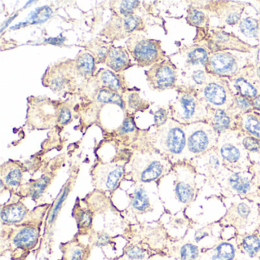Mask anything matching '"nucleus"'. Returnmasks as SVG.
Segmentation results:
<instances>
[{
  "label": "nucleus",
  "instance_id": "nucleus-1",
  "mask_svg": "<svg viewBox=\"0 0 260 260\" xmlns=\"http://www.w3.org/2000/svg\"><path fill=\"white\" fill-rule=\"evenodd\" d=\"M154 129L153 132H140L139 138L132 147H147L156 150L171 162L186 156L185 125L170 118L165 125Z\"/></svg>",
  "mask_w": 260,
  "mask_h": 260
},
{
  "label": "nucleus",
  "instance_id": "nucleus-2",
  "mask_svg": "<svg viewBox=\"0 0 260 260\" xmlns=\"http://www.w3.org/2000/svg\"><path fill=\"white\" fill-rule=\"evenodd\" d=\"M42 223L25 222L21 224L2 225L1 255L9 252L12 260H25L39 244Z\"/></svg>",
  "mask_w": 260,
  "mask_h": 260
},
{
  "label": "nucleus",
  "instance_id": "nucleus-3",
  "mask_svg": "<svg viewBox=\"0 0 260 260\" xmlns=\"http://www.w3.org/2000/svg\"><path fill=\"white\" fill-rule=\"evenodd\" d=\"M134 152L128 162V176L136 184L156 182L169 173L172 164L168 158L147 147L133 148Z\"/></svg>",
  "mask_w": 260,
  "mask_h": 260
},
{
  "label": "nucleus",
  "instance_id": "nucleus-4",
  "mask_svg": "<svg viewBox=\"0 0 260 260\" xmlns=\"http://www.w3.org/2000/svg\"><path fill=\"white\" fill-rule=\"evenodd\" d=\"M172 119L183 125L206 122L208 107L199 96L197 90L188 87L180 88L175 101L169 105Z\"/></svg>",
  "mask_w": 260,
  "mask_h": 260
},
{
  "label": "nucleus",
  "instance_id": "nucleus-5",
  "mask_svg": "<svg viewBox=\"0 0 260 260\" xmlns=\"http://www.w3.org/2000/svg\"><path fill=\"white\" fill-rule=\"evenodd\" d=\"M72 59L60 60L48 67L42 77V84L60 95L76 93L82 89Z\"/></svg>",
  "mask_w": 260,
  "mask_h": 260
},
{
  "label": "nucleus",
  "instance_id": "nucleus-6",
  "mask_svg": "<svg viewBox=\"0 0 260 260\" xmlns=\"http://www.w3.org/2000/svg\"><path fill=\"white\" fill-rule=\"evenodd\" d=\"M126 48L139 68H151L166 60L160 41L148 39L139 33L133 35L125 42Z\"/></svg>",
  "mask_w": 260,
  "mask_h": 260
},
{
  "label": "nucleus",
  "instance_id": "nucleus-7",
  "mask_svg": "<svg viewBox=\"0 0 260 260\" xmlns=\"http://www.w3.org/2000/svg\"><path fill=\"white\" fill-rule=\"evenodd\" d=\"M90 175L95 189L112 194L125 179L126 164L98 161L91 168Z\"/></svg>",
  "mask_w": 260,
  "mask_h": 260
},
{
  "label": "nucleus",
  "instance_id": "nucleus-8",
  "mask_svg": "<svg viewBox=\"0 0 260 260\" xmlns=\"http://www.w3.org/2000/svg\"><path fill=\"white\" fill-rule=\"evenodd\" d=\"M62 102L48 97H30L28 103V124L37 129H47L57 124Z\"/></svg>",
  "mask_w": 260,
  "mask_h": 260
},
{
  "label": "nucleus",
  "instance_id": "nucleus-9",
  "mask_svg": "<svg viewBox=\"0 0 260 260\" xmlns=\"http://www.w3.org/2000/svg\"><path fill=\"white\" fill-rule=\"evenodd\" d=\"M216 148L224 167L234 171H242L247 166V150L243 147L235 130L221 134Z\"/></svg>",
  "mask_w": 260,
  "mask_h": 260
},
{
  "label": "nucleus",
  "instance_id": "nucleus-10",
  "mask_svg": "<svg viewBox=\"0 0 260 260\" xmlns=\"http://www.w3.org/2000/svg\"><path fill=\"white\" fill-rule=\"evenodd\" d=\"M187 155L199 157L216 148L220 135L208 122H198L185 125Z\"/></svg>",
  "mask_w": 260,
  "mask_h": 260
},
{
  "label": "nucleus",
  "instance_id": "nucleus-11",
  "mask_svg": "<svg viewBox=\"0 0 260 260\" xmlns=\"http://www.w3.org/2000/svg\"><path fill=\"white\" fill-rule=\"evenodd\" d=\"M146 31L144 19L137 15L128 17L112 16L100 32V37L113 44Z\"/></svg>",
  "mask_w": 260,
  "mask_h": 260
},
{
  "label": "nucleus",
  "instance_id": "nucleus-12",
  "mask_svg": "<svg viewBox=\"0 0 260 260\" xmlns=\"http://www.w3.org/2000/svg\"><path fill=\"white\" fill-rule=\"evenodd\" d=\"M199 96L211 109L228 110L232 106L234 95L229 83L222 78L211 75L208 83L197 90Z\"/></svg>",
  "mask_w": 260,
  "mask_h": 260
},
{
  "label": "nucleus",
  "instance_id": "nucleus-13",
  "mask_svg": "<svg viewBox=\"0 0 260 260\" xmlns=\"http://www.w3.org/2000/svg\"><path fill=\"white\" fill-rule=\"evenodd\" d=\"M146 80L150 89L155 91L167 90L176 87L178 70L170 59L152 66L145 72Z\"/></svg>",
  "mask_w": 260,
  "mask_h": 260
},
{
  "label": "nucleus",
  "instance_id": "nucleus-14",
  "mask_svg": "<svg viewBox=\"0 0 260 260\" xmlns=\"http://www.w3.org/2000/svg\"><path fill=\"white\" fill-rule=\"evenodd\" d=\"M239 70L238 59L231 53L225 51L211 53L205 66L208 74L222 78L234 77L238 74Z\"/></svg>",
  "mask_w": 260,
  "mask_h": 260
},
{
  "label": "nucleus",
  "instance_id": "nucleus-15",
  "mask_svg": "<svg viewBox=\"0 0 260 260\" xmlns=\"http://www.w3.org/2000/svg\"><path fill=\"white\" fill-rule=\"evenodd\" d=\"M26 167L22 162L9 160L0 167L1 190L5 188L11 194H18L21 187L23 185L24 175Z\"/></svg>",
  "mask_w": 260,
  "mask_h": 260
},
{
  "label": "nucleus",
  "instance_id": "nucleus-16",
  "mask_svg": "<svg viewBox=\"0 0 260 260\" xmlns=\"http://www.w3.org/2000/svg\"><path fill=\"white\" fill-rule=\"evenodd\" d=\"M22 198L13 194L10 200L1 205V223L2 225L21 224L27 221L30 212L25 204L22 202Z\"/></svg>",
  "mask_w": 260,
  "mask_h": 260
},
{
  "label": "nucleus",
  "instance_id": "nucleus-17",
  "mask_svg": "<svg viewBox=\"0 0 260 260\" xmlns=\"http://www.w3.org/2000/svg\"><path fill=\"white\" fill-rule=\"evenodd\" d=\"M230 81L241 96L253 100L260 93V80L252 68L240 70Z\"/></svg>",
  "mask_w": 260,
  "mask_h": 260
},
{
  "label": "nucleus",
  "instance_id": "nucleus-18",
  "mask_svg": "<svg viewBox=\"0 0 260 260\" xmlns=\"http://www.w3.org/2000/svg\"><path fill=\"white\" fill-rule=\"evenodd\" d=\"M93 83L96 90L101 89H109L122 95L130 89L123 74H116L111 70L101 69L97 71L89 83Z\"/></svg>",
  "mask_w": 260,
  "mask_h": 260
},
{
  "label": "nucleus",
  "instance_id": "nucleus-19",
  "mask_svg": "<svg viewBox=\"0 0 260 260\" xmlns=\"http://www.w3.org/2000/svg\"><path fill=\"white\" fill-rule=\"evenodd\" d=\"M75 219L78 232L77 237L89 236L93 230V220L95 214L80 199H77L72 211Z\"/></svg>",
  "mask_w": 260,
  "mask_h": 260
},
{
  "label": "nucleus",
  "instance_id": "nucleus-20",
  "mask_svg": "<svg viewBox=\"0 0 260 260\" xmlns=\"http://www.w3.org/2000/svg\"><path fill=\"white\" fill-rule=\"evenodd\" d=\"M74 69L77 77L83 85L88 84L91 79L96 74V63L90 53L82 50L74 59Z\"/></svg>",
  "mask_w": 260,
  "mask_h": 260
},
{
  "label": "nucleus",
  "instance_id": "nucleus-21",
  "mask_svg": "<svg viewBox=\"0 0 260 260\" xmlns=\"http://www.w3.org/2000/svg\"><path fill=\"white\" fill-rule=\"evenodd\" d=\"M54 173H48L42 175V177L36 180H30L27 183L23 184L19 190L17 196L24 199V198H31L36 202L42 199L47 189L52 183L54 179Z\"/></svg>",
  "mask_w": 260,
  "mask_h": 260
},
{
  "label": "nucleus",
  "instance_id": "nucleus-22",
  "mask_svg": "<svg viewBox=\"0 0 260 260\" xmlns=\"http://www.w3.org/2000/svg\"><path fill=\"white\" fill-rule=\"evenodd\" d=\"M105 64L116 74H123L134 66L132 56L127 48L114 45L109 51Z\"/></svg>",
  "mask_w": 260,
  "mask_h": 260
},
{
  "label": "nucleus",
  "instance_id": "nucleus-23",
  "mask_svg": "<svg viewBox=\"0 0 260 260\" xmlns=\"http://www.w3.org/2000/svg\"><path fill=\"white\" fill-rule=\"evenodd\" d=\"M60 249L63 260H89L92 246L81 243L75 235L70 241L60 243Z\"/></svg>",
  "mask_w": 260,
  "mask_h": 260
},
{
  "label": "nucleus",
  "instance_id": "nucleus-24",
  "mask_svg": "<svg viewBox=\"0 0 260 260\" xmlns=\"http://www.w3.org/2000/svg\"><path fill=\"white\" fill-rule=\"evenodd\" d=\"M141 131L137 127L135 115L124 113V121L119 127L114 131L112 137L123 145L133 146L139 138Z\"/></svg>",
  "mask_w": 260,
  "mask_h": 260
},
{
  "label": "nucleus",
  "instance_id": "nucleus-25",
  "mask_svg": "<svg viewBox=\"0 0 260 260\" xmlns=\"http://www.w3.org/2000/svg\"><path fill=\"white\" fill-rule=\"evenodd\" d=\"M219 135L235 130L236 119L228 110L208 108L207 121Z\"/></svg>",
  "mask_w": 260,
  "mask_h": 260
},
{
  "label": "nucleus",
  "instance_id": "nucleus-26",
  "mask_svg": "<svg viewBox=\"0 0 260 260\" xmlns=\"http://www.w3.org/2000/svg\"><path fill=\"white\" fill-rule=\"evenodd\" d=\"M156 254L145 243L138 240H127L122 254L112 260H149L150 257Z\"/></svg>",
  "mask_w": 260,
  "mask_h": 260
},
{
  "label": "nucleus",
  "instance_id": "nucleus-27",
  "mask_svg": "<svg viewBox=\"0 0 260 260\" xmlns=\"http://www.w3.org/2000/svg\"><path fill=\"white\" fill-rule=\"evenodd\" d=\"M129 209L135 214L141 215L152 211L151 201L144 184H138L132 194H129Z\"/></svg>",
  "mask_w": 260,
  "mask_h": 260
},
{
  "label": "nucleus",
  "instance_id": "nucleus-28",
  "mask_svg": "<svg viewBox=\"0 0 260 260\" xmlns=\"http://www.w3.org/2000/svg\"><path fill=\"white\" fill-rule=\"evenodd\" d=\"M124 102V113L135 115L138 112H144L148 110L150 103L144 100L140 95V91L130 89L122 95Z\"/></svg>",
  "mask_w": 260,
  "mask_h": 260
},
{
  "label": "nucleus",
  "instance_id": "nucleus-29",
  "mask_svg": "<svg viewBox=\"0 0 260 260\" xmlns=\"http://www.w3.org/2000/svg\"><path fill=\"white\" fill-rule=\"evenodd\" d=\"M235 127H240L242 131L260 140V113L253 110L236 117Z\"/></svg>",
  "mask_w": 260,
  "mask_h": 260
},
{
  "label": "nucleus",
  "instance_id": "nucleus-30",
  "mask_svg": "<svg viewBox=\"0 0 260 260\" xmlns=\"http://www.w3.org/2000/svg\"><path fill=\"white\" fill-rule=\"evenodd\" d=\"M199 169L202 173L209 176H215L221 171L223 161L219 156L217 148L210 150L208 153L197 157Z\"/></svg>",
  "mask_w": 260,
  "mask_h": 260
},
{
  "label": "nucleus",
  "instance_id": "nucleus-31",
  "mask_svg": "<svg viewBox=\"0 0 260 260\" xmlns=\"http://www.w3.org/2000/svg\"><path fill=\"white\" fill-rule=\"evenodd\" d=\"M211 43L214 47L217 52L222 50L232 49L239 51H248L247 45L242 42L240 39L231 35L228 34L224 31H216L212 34Z\"/></svg>",
  "mask_w": 260,
  "mask_h": 260
},
{
  "label": "nucleus",
  "instance_id": "nucleus-32",
  "mask_svg": "<svg viewBox=\"0 0 260 260\" xmlns=\"http://www.w3.org/2000/svg\"><path fill=\"white\" fill-rule=\"evenodd\" d=\"M253 208L249 204L245 202L234 204L228 210L225 219H230L235 222L237 225L248 224L249 221L255 218Z\"/></svg>",
  "mask_w": 260,
  "mask_h": 260
},
{
  "label": "nucleus",
  "instance_id": "nucleus-33",
  "mask_svg": "<svg viewBox=\"0 0 260 260\" xmlns=\"http://www.w3.org/2000/svg\"><path fill=\"white\" fill-rule=\"evenodd\" d=\"M113 44L101 37H97L84 45V50L92 54L96 64H105L109 51Z\"/></svg>",
  "mask_w": 260,
  "mask_h": 260
},
{
  "label": "nucleus",
  "instance_id": "nucleus-34",
  "mask_svg": "<svg viewBox=\"0 0 260 260\" xmlns=\"http://www.w3.org/2000/svg\"><path fill=\"white\" fill-rule=\"evenodd\" d=\"M228 185L232 191L240 196L249 194L252 189V179L247 173L234 171L228 179Z\"/></svg>",
  "mask_w": 260,
  "mask_h": 260
},
{
  "label": "nucleus",
  "instance_id": "nucleus-35",
  "mask_svg": "<svg viewBox=\"0 0 260 260\" xmlns=\"http://www.w3.org/2000/svg\"><path fill=\"white\" fill-rule=\"evenodd\" d=\"M211 54L203 47H191L185 54V65L187 68H205Z\"/></svg>",
  "mask_w": 260,
  "mask_h": 260
},
{
  "label": "nucleus",
  "instance_id": "nucleus-36",
  "mask_svg": "<svg viewBox=\"0 0 260 260\" xmlns=\"http://www.w3.org/2000/svg\"><path fill=\"white\" fill-rule=\"evenodd\" d=\"M86 205L96 214V213H104L111 208L110 199L103 191L95 190L83 199Z\"/></svg>",
  "mask_w": 260,
  "mask_h": 260
},
{
  "label": "nucleus",
  "instance_id": "nucleus-37",
  "mask_svg": "<svg viewBox=\"0 0 260 260\" xmlns=\"http://www.w3.org/2000/svg\"><path fill=\"white\" fill-rule=\"evenodd\" d=\"M141 5L140 1L136 0H123V1H112L109 8L112 16L119 17H128L134 16Z\"/></svg>",
  "mask_w": 260,
  "mask_h": 260
},
{
  "label": "nucleus",
  "instance_id": "nucleus-38",
  "mask_svg": "<svg viewBox=\"0 0 260 260\" xmlns=\"http://www.w3.org/2000/svg\"><path fill=\"white\" fill-rule=\"evenodd\" d=\"M97 104L107 105L114 104L119 106L124 111V102L122 95L109 89H101L96 90V93L94 98Z\"/></svg>",
  "mask_w": 260,
  "mask_h": 260
},
{
  "label": "nucleus",
  "instance_id": "nucleus-39",
  "mask_svg": "<svg viewBox=\"0 0 260 260\" xmlns=\"http://www.w3.org/2000/svg\"><path fill=\"white\" fill-rule=\"evenodd\" d=\"M175 194L181 203H189L194 196V186L188 181L178 179L175 185Z\"/></svg>",
  "mask_w": 260,
  "mask_h": 260
},
{
  "label": "nucleus",
  "instance_id": "nucleus-40",
  "mask_svg": "<svg viewBox=\"0 0 260 260\" xmlns=\"http://www.w3.org/2000/svg\"><path fill=\"white\" fill-rule=\"evenodd\" d=\"M253 109L252 100L246 98V97L241 96V95L237 94L234 96V103H233L232 106L230 107V109H228V112L233 117L236 118L238 115L251 112Z\"/></svg>",
  "mask_w": 260,
  "mask_h": 260
},
{
  "label": "nucleus",
  "instance_id": "nucleus-41",
  "mask_svg": "<svg viewBox=\"0 0 260 260\" xmlns=\"http://www.w3.org/2000/svg\"><path fill=\"white\" fill-rule=\"evenodd\" d=\"M89 243L91 246H97V247H104V246H110L115 248V242L114 241L115 237L110 235L106 231H96L92 230L89 236Z\"/></svg>",
  "mask_w": 260,
  "mask_h": 260
},
{
  "label": "nucleus",
  "instance_id": "nucleus-42",
  "mask_svg": "<svg viewBox=\"0 0 260 260\" xmlns=\"http://www.w3.org/2000/svg\"><path fill=\"white\" fill-rule=\"evenodd\" d=\"M240 28L244 36L249 38H257L259 36L260 23L253 18L247 17L240 22Z\"/></svg>",
  "mask_w": 260,
  "mask_h": 260
},
{
  "label": "nucleus",
  "instance_id": "nucleus-43",
  "mask_svg": "<svg viewBox=\"0 0 260 260\" xmlns=\"http://www.w3.org/2000/svg\"><path fill=\"white\" fill-rule=\"evenodd\" d=\"M235 257V248L231 243L223 242L214 249L211 260H233Z\"/></svg>",
  "mask_w": 260,
  "mask_h": 260
},
{
  "label": "nucleus",
  "instance_id": "nucleus-44",
  "mask_svg": "<svg viewBox=\"0 0 260 260\" xmlns=\"http://www.w3.org/2000/svg\"><path fill=\"white\" fill-rule=\"evenodd\" d=\"M242 247L249 256H255L260 251V239L255 235H248L242 240Z\"/></svg>",
  "mask_w": 260,
  "mask_h": 260
},
{
  "label": "nucleus",
  "instance_id": "nucleus-45",
  "mask_svg": "<svg viewBox=\"0 0 260 260\" xmlns=\"http://www.w3.org/2000/svg\"><path fill=\"white\" fill-rule=\"evenodd\" d=\"M71 188H70V185H66L63 188V191L60 193V196H59L57 199V202L55 203V206L54 208L51 210L50 211L49 216H48V224L51 225L54 221H55L56 217H57V214H58L59 211L61 209L62 205L64 202L65 199L68 197L70 191H71Z\"/></svg>",
  "mask_w": 260,
  "mask_h": 260
},
{
  "label": "nucleus",
  "instance_id": "nucleus-46",
  "mask_svg": "<svg viewBox=\"0 0 260 260\" xmlns=\"http://www.w3.org/2000/svg\"><path fill=\"white\" fill-rule=\"evenodd\" d=\"M199 255V247L192 243H185L179 249V256L180 260H196Z\"/></svg>",
  "mask_w": 260,
  "mask_h": 260
},
{
  "label": "nucleus",
  "instance_id": "nucleus-47",
  "mask_svg": "<svg viewBox=\"0 0 260 260\" xmlns=\"http://www.w3.org/2000/svg\"><path fill=\"white\" fill-rule=\"evenodd\" d=\"M187 20L191 25L204 28L208 23V18L201 10H192L188 12Z\"/></svg>",
  "mask_w": 260,
  "mask_h": 260
},
{
  "label": "nucleus",
  "instance_id": "nucleus-48",
  "mask_svg": "<svg viewBox=\"0 0 260 260\" xmlns=\"http://www.w3.org/2000/svg\"><path fill=\"white\" fill-rule=\"evenodd\" d=\"M73 121V113L71 106L67 103H62L59 111L57 125L65 126L69 124Z\"/></svg>",
  "mask_w": 260,
  "mask_h": 260
},
{
  "label": "nucleus",
  "instance_id": "nucleus-49",
  "mask_svg": "<svg viewBox=\"0 0 260 260\" xmlns=\"http://www.w3.org/2000/svg\"><path fill=\"white\" fill-rule=\"evenodd\" d=\"M153 118H154V128H159L162 126L165 125L169 120L171 118L170 109L166 108H159L153 114Z\"/></svg>",
  "mask_w": 260,
  "mask_h": 260
},
{
  "label": "nucleus",
  "instance_id": "nucleus-50",
  "mask_svg": "<svg viewBox=\"0 0 260 260\" xmlns=\"http://www.w3.org/2000/svg\"><path fill=\"white\" fill-rule=\"evenodd\" d=\"M240 141L247 151L253 152V153L260 152V140L246 134L242 138V139L240 138Z\"/></svg>",
  "mask_w": 260,
  "mask_h": 260
},
{
  "label": "nucleus",
  "instance_id": "nucleus-51",
  "mask_svg": "<svg viewBox=\"0 0 260 260\" xmlns=\"http://www.w3.org/2000/svg\"><path fill=\"white\" fill-rule=\"evenodd\" d=\"M252 103H253L254 109L260 113V93L252 100Z\"/></svg>",
  "mask_w": 260,
  "mask_h": 260
},
{
  "label": "nucleus",
  "instance_id": "nucleus-52",
  "mask_svg": "<svg viewBox=\"0 0 260 260\" xmlns=\"http://www.w3.org/2000/svg\"><path fill=\"white\" fill-rule=\"evenodd\" d=\"M149 260H170L167 257L161 255L160 253H156L153 255V256L150 257Z\"/></svg>",
  "mask_w": 260,
  "mask_h": 260
},
{
  "label": "nucleus",
  "instance_id": "nucleus-53",
  "mask_svg": "<svg viewBox=\"0 0 260 260\" xmlns=\"http://www.w3.org/2000/svg\"><path fill=\"white\" fill-rule=\"evenodd\" d=\"M255 74H256L257 77H258V79L260 80V67H258V68L255 70Z\"/></svg>",
  "mask_w": 260,
  "mask_h": 260
},
{
  "label": "nucleus",
  "instance_id": "nucleus-54",
  "mask_svg": "<svg viewBox=\"0 0 260 260\" xmlns=\"http://www.w3.org/2000/svg\"><path fill=\"white\" fill-rule=\"evenodd\" d=\"M59 260H63V259H62V258H60V259H59Z\"/></svg>",
  "mask_w": 260,
  "mask_h": 260
}]
</instances>
